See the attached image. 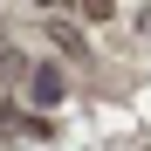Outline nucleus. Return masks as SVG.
I'll return each instance as SVG.
<instances>
[{"mask_svg": "<svg viewBox=\"0 0 151 151\" xmlns=\"http://www.w3.org/2000/svg\"><path fill=\"white\" fill-rule=\"evenodd\" d=\"M35 96H41V103H55V96H62V76H48V69H41V76H35Z\"/></svg>", "mask_w": 151, "mask_h": 151, "instance_id": "obj_1", "label": "nucleus"}]
</instances>
